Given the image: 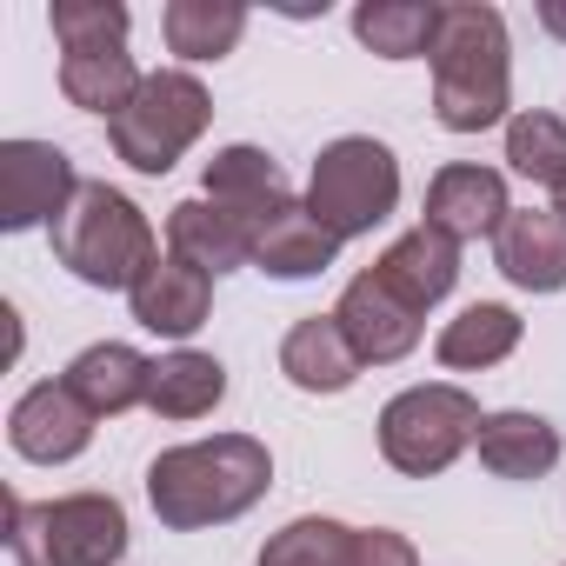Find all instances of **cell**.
Here are the masks:
<instances>
[{
	"mask_svg": "<svg viewBox=\"0 0 566 566\" xmlns=\"http://www.w3.org/2000/svg\"><path fill=\"white\" fill-rule=\"evenodd\" d=\"M273 486V453L253 433H213V440H187L167 447L147 467V506L160 526L174 533H200V526H227L240 520L253 500H266Z\"/></svg>",
	"mask_w": 566,
	"mask_h": 566,
	"instance_id": "cell-1",
	"label": "cell"
},
{
	"mask_svg": "<svg viewBox=\"0 0 566 566\" xmlns=\"http://www.w3.org/2000/svg\"><path fill=\"white\" fill-rule=\"evenodd\" d=\"M433 114L447 134H486L513 107V48L500 8H447L433 41Z\"/></svg>",
	"mask_w": 566,
	"mask_h": 566,
	"instance_id": "cell-2",
	"label": "cell"
},
{
	"mask_svg": "<svg viewBox=\"0 0 566 566\" xmlns=\"http://www.w3.org/2000/svg\"><path fill=\"white\" fill-rule=\"evenodd\" d=\"M48 233H54V260H61L74 280L107 287V294H114V287L134 294V280L160 260L147 213H140L120 187H107V180H81L74 207H67Z\"/></svg>",
	"mask_w": 566,
	"mask_h": 566,
	"instance_id": "cell-3",
	"label": "cell"
},
{
	"mask_svg": "<svg viewBox=\"0 0 566 566\" xmlns=\"http://www.w3.org/2000/svg\"><path fill=\"white\" fill-rule=\"evenodd\" d=\"M48 21L61 41V94L81 114H127L147 81L127 54V8L120 0H54Z\"/></svg>",
	"mask_w": 566,
	"mask_h": 566,
	"instance_id": "cell-4",
	"label": "cell"
},
{
	"mask_svg": "<svg viewBox=\"0 0 566 566\" xmlns=\"http://www.w3.org/2000/svg\"><path fill=\"white\" fill-rule=\"evenodd\" d=\"M8 553L14 566H114L127 553V513L114 493L8 500Z\"/></svg>",
	"mask_w": 566,
	"mask_h": 566,
	"instance_id": "cell-5",
	"label": "cell"
},
{
	"mask_svg": "<svg viewBox=\"0 0 566 566\" xmlns=\"http://www.w3.org/2000/svg\"><path fill=\"white\" fill-rule=\"evenodd\" d=\"M480 400L453 380L407 387L380 407V460L407 480H433L480 440Z\"/></svg>",
	"mask_w": 566,
	"mask_h": 566,
	"instance_id": "cell-6",
	"label": "cell"
},
{
	"mask_svg": "<svg viewBox=\"0 0 566 566\" xmlns=\"http://www.w3.org/2000/svg\"><path fill=\"white\" fill-rule=\"evenodd\" d=\"M213 120V101L207 87L187 74V67H160L140 81V94L127 101V114L107 120V140L114 154L134 167V174H167Z\"/></svg>",
	"mask_w": 566,
	"mask_h": 566,
	"instance_id": "cell-7",
	"label": "cell"
},
{
	"mask_svg": "<svg viewBox=\"0 0 566 566\" xmlns=\"http://www.w3.org/2000/svg\"><path fill=\"white\" fill-rule=\"evenodd\" d=\"M307 207L340 240L374 233L400 207V160H394V147H380L374 134H347L334 147H321L314 180H307Z\"/></svg>",
	"mask_w": 566,
	"mask_h": 566,
	"instance_id": "cell-8",
	"label": "cell"
},
{
	"mask_svg": "<svg viewBox=\"0 0 566 566\" xmlns=\"http://www.w3.org/2000/svg\"><path fill=\"white\" fill-rule=\"evenodd\" d=\"M81 193L74 160L54 140H0V227L28 233V227H54Z\"/></svg>",
	"mask_w": 566,
	"mask_h": 566,
	"instance_id": "cell-9",
	"label": "cell"
},
{
	"mask_svg": "<svg viewBox=\"0 0 566 566\" xmlns=\"http://www.w3.org/2000/svg\"><path fill=\"white\" fill-rule=\"evenodd\" d=\"M8 440L21 460L34 467H61V460H81L87 440H94V407L67 387V380H41L14 400L8 413Z\"/></svg>",
	"mask_w": 566,
	"mask_h": 566,
	"instance_id": "cell-10",
	"label": "cell"
},
{
	"mask_svg": "<svg viewBox=\"0 0 566 566\" xmlns=\"http://www.w3.org/2000/svg\"><path fill=\"white\" fill-rule=\"evenodd\" d=\"M334 321H340V334L354 340V354H360L367 367H394V360H407V354L420 347V314L387 287L374 266H367L360 280H347Z\"/></svg>",
	"mask_w": 566,
	"mask_h": 566,
	"instance_id": "cell-11",
	"label": "cell"
},
{
	"mask_svg": "<svg viewBox=\"0 0 566 566\" xmlns=\"http://www.w3.org/2000/svg\"><path fill=\"white\" fill-rule=\"evenodd\" d=\"M127 307H134V321H140L147 334H160V340H187V334H200L207 314H213V273L187 266L180 253H160V260L134 280Z\"/></svg>",
	"mask_w": 566,
	"mask_h": 566,
	"instance_id": "cell-12",
	"label": "cell"
},
{
	"mask_svg": "<svg viewBox=\"0 0 566 566\" xmlns=\"http://www.w3.org/2000/svg\"><path fill=\"white\" fill-rule=\"evenodd\" d=\"M506 213H513V200H506V180H500L493 167L453 160V167H440L433 187H427V227H440V233L460 240V247L500 233Z\"/></svg>",
	"mask_w": 566,
	"mask_h": 566,
	"instance_id": "cell-13",
	"label": "cell"
},
{
	"mask_svg": "<svg viewBox=\"0 0 566 566\" xmlns=\"http://www.w3.org/2000/svg\"><path fill=\"white\" fill-rule=\"evenodd\" d=\"M493 260L520 294H559L566 287V220L553 207H513L493 233Z\"/></svg>",
	"mask_w": 566,
	"mask_h": 566,
	"instance_id": "cell-14",
	"label": "cell"
},
{
	"mask_svg": "<svg viewBox=\"0 0 566 566\" xmlns=\"http://www.w3.org/2000/svg\"><path fill=\"white\" fill-rule=\"evenodd\" d=\"M334 260H340V233L307 200H287L273 220H260V233H253V266L273 273V280H314Z\"/></svg>",
	"mask_w": 566,
	"mask_h": 566,
	"instance_id": "cell-15",
	"label": "cell"
},
{
	"mask_svg": "<svg viewBox=\"0 0 566 566\" xmlns=\"http://www.w3.org/2000/svg\"><path fill=\"white\" fill-rule=\"evenodd\" d=\"M207 200L220 213H233L247 233H260V220H273L294 193H287V174H280L273 154H260V147H220L207 160Z\"/></svg>",
	"mask_w": 566,
	"mask_h": 566,
	"instance_id": "cell-16",
	"label": "cell"
},
{
	"mask_svg": "<svg viewBox=\"0 0 566 566\" xmlns=\"http://www.w3.org/2000/svg\"><path fill=\"white\" fill-rule=\"evenodd\" d=\"M374 273L387 280V287L413 307V314H427V307H440L447 294H453V280H460V240H447L440 227H413V233H400L380 260H374Z\"/></svg>",
	"mask_w": 566,
	"mask_h": 566,
	"instance_id": "cell-17",
	"label": "cell"
},
{
	"mask_svg": "<svg viewBox=\"0 0 566 566\" xmlns=\"http://www.w3.org/2000/svg\"><path fill=\"white\" fill-rule=\"evenodd\" d=\"M360 354H354V340L340 334V321L334 314H307L287 340H280V374H287L301 394H347L354 380H360Z\"/></svg>",
	"mask_w": 566,
	"mask_h": 566,
	"instance_id": "cell-18",
	"label": "cell"
},
{
	"mask_svg": "<svg viewBox=\"0 0 566 566\" xmlns=\"http://www.w3.org/2000/svg\"><path fill=\"white\" fill-rule=\"evenodd\" d=\"M167 253H180L187 266H200V273L220 280V273H233V266L253 260V233L200 193V200L167 207Z\"/></svg>",
	"mask_w": 566,
	"mask_h": 566,
	"instance_id": "cell-19",
	"label": "cell"
},
{
	"mask_svg": "<svg viewBox=\"0 0 566 566\" xmlns=\"http://www.w3.org/2000/svg\"><path fill=\"white\" fill-rule=\"evenodd\" d=\"M480 467L500 473V480H546L559 467V427L526 413V407H506V413H486L480 420Z\"/></svg>",
	"mask_w": 566,
	"mask_h": 566,
	"instance_id": "cell-20",
	"label": "cell"
},
{
	"mask_svg": "<svg viewBox=\"0 0 566 566\" xmlns=\"http://www.w3.org/2000/svg\"><path fill=\"white\" fill-rule=\"evenodd\" d=\"M61 380L94 407V420H114V413H127V407H147L154 360L134 354V347H120V340H101V347L74 354V367H67Z\"/></svg>",
	"mask_w": 566,
	"mask_h": 566,
	"instance_id": "cell-21",
	"label": "cell"
},
{
	"mask_svg": "<svg viewBox=\"0 0 566 566\" xmlns=\"http://www.w3.org/2000/svg\"><path fill=\"white\" fill-rule=\"evenodd\" d=\"M520 314L513 307H500V301H473V307H460L447 327H440V340H433V360L440 367H453V374H480V367H500L513 347H520Z\"/></svg>",
	"mask_w": 566,
	"mask_h": 566,
	"instance_id": "cell-22",
	"label": "cell"
},
{
	"mask_svg": "<svg viewBox=\"0 0 566 566\" xmlns=\"http://www.w3.org/2000/svg\"><path fill=\"white\" fill-rule=\"evenodd\" d=\"M440 14L447 8H433V0H360L354 34L380 61H427L433 41H440Z\"/></svg>",
	"mask_w": 566,
	"mask_h": 566,
	"instance_id": "cell-23",
	"label": "cell"
},
{
	"mask_svg": "<svg viewBox=\"0 0 566 566\" xmlns=\"http://www.w3.org/2000/svg\"><path fill=\"white\" fill-rule=\"evenodd\" d=\"M220 400H227V367H220L213 354H193V347H180V354L154 360L147 407H154L160 420H200V413H213Z\"/></svg>",
	"mask_w": 566,
	"mask_h": 566,
	"instance_id": "cell-24",
	"label": "cell"
},
{
	"mask_svg": "<svg viewBox=\"0 0 566 566\" xmlns=\"http://www.w3.org/2000/svg\"><path fill=\"white\" fill-rule=\"evenodd\" d=\"M160 34H167V54L180 61H220L240 48L247 8H233V0H167Z\"/></svg>",
	"mask_w": 566,
	"mask_h": 566,
	"instance_id": "cell-25",
	"label": "cell"
},
{
	"mask_svg": "<svg viewBox=\"0 0 566 566\" xmlns=\"http://www.w3.org/2000/svg\"><path fill=\"white\" fill-rule=\"evenodd\" d=\"M506 160H513L520 180L559 193V187H566V120H559V114H539V107L513 114V120H506Z\"/></svg>",
	"mask_w": 566,
	"mask_h": 566,
	"instance_id": "cell-26",
	"label": "cell"
},
{
	"mask_svg": "<svg viewBox=\"0 0 566 566\" xmlns=\"http://www.w3.org/2000/svg\"><path fill=\"white\" fill-rule=\"evenodd\" d=\"M354 533L360 526H340V520H287L266 546H260V566H354Z\"/></svg>",
	"mask_w": 566,
	"mask_h": 566,
	"instance_id": "cell-27",
	"label": "cell"
},
{
	"mask_svg": "<svg viewBox=\"0 0 566 566\" xmlns=\"http://www.w3.org/2000/svg\"><path fill=\"white\" fill-rule=\"evenodd\" d=\"M354 566H420V553L394 526H360L354 533Z\"/></svg>",
	"mask_w": 566,
	"mask_h": 566,
	"instance_id": "cell-28",
	"label": "cell"
},
{
	"mask_svg": "<svg viewBox=\"0 0 566 566\" xmlns=\"http://www.w3.org/2000/svg\"><path fill=\"white\" fill-rule=\"evenodd\" d=\"M539 28H546L553 41H566V0H539Z\"/></svg>",
	"mask_w": 566,
	"mask_h": 566,
	"instance_id": "cell-29",
	"label": "cell"
},
{
	"mask_svg": "<svg viewBox=\"0 0 566 566\" xmlns=\"http://www.w3.org/2000/svg\"><path fill=\"white\" fill-rule=\"evenodd\" d=\"M553 213H559V220H566V187H559V193H553Z\"/></svg>",
	"mask_w": 566,
	"mask_h": 566,
	"instance_id": "cell-30",
	"label": "cell"
}]
</instances>
